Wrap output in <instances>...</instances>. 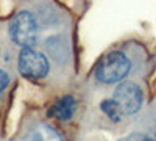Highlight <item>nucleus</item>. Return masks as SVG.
I'll return each instance as SVG.
<instances>
[{
    "label": "nucleus",
    "mask_w": 156,
    "mask_h": 141,
    "mask_svg": "<svg viewBox=\"0 0 156 141\" xmlns=\"http://www.w3.org/2000/svg\"><path fill=\"white\" fill-rule=\"evenodd\" d=\"M39 27L37 20L30 11H19L9 22V36L14 44L31 49V46L37 41Z\"/></svg>",
    "instance_id": "nucleus-1"
},
{
    "label": "nucleus",
    "mask_w": 156,
    "mask_h": 141,
    "mask_svg": "<svg viewBox=\"0 0 156 141\" xmlns=\"http://www.w3.org/2000/svg\"><path fill=\"white\" fill-rule=\"evenodd\" d=\"M17 69L27 79H44L48 74V61L34 49H22L17 58Z\"/></svg>",
    "instance_id": "nucleus-4"
},
{
    "label": "nucleus",
    "mask_w": 156,
    "mask_h": 141,
    "mask_svg": "<svg viewBox=\"0 0 156 141\" xmlns=\"http://www.w3.org/2000/svg\"><path fill=\"white\" fill-rule=\"evenodd\" d=\"M144 136H145V141H156V125L153 127L148 133H145Z\"/></svg>",
    "instance_id": "nucleus-10"
},
{
    "label": "nucleus",
    "mask_w": 156,
    "mask_h": 141,
    "mask_svg": "<svg viewBox=\"0 0 156 141\" xmlns=\"http://www.w3.org/2000/svg\"><path fill=\"white\" fill-rule=\"evenodd\" d=\"M112 100L117 104L122 114L131 116L140 110L144 96H142V89L139 88V85H136L134 82H122L115 88Z\"/></svg>",
    "instance_id": "nucleus-3"
},
{
    "label": "nucleus",
    "mask_w": 156,
    "mask_h": 141,
    "mask_svg": "<svg viewBox=\"0 0 156 141\" xmlns=\"http://www.w3.org/2000/svg\"><path fill=\"white\" fill-rule=\"evenodd\" d=\"M23 141H62L61 135L47 124H37L28 130Z\"/></svg>",
    "instance_id": "nucleus-6"
},
{
    "label": "nucleus",
    "mask_w": 156,
    "mask_h": 141,
    "mask_svg": "<svg viewBox=\"0 0 156 141\" xmlns=\"http://www.w3.org/2000/svg\"><path fill=\"white\" fill-rule=\"evenodd\" d=\"M100 108L103 110V113H106V114H108V118H109L111 121H114V122L120 121L122 113H120L119 107H117V104H115L112 99H111V100H103V102H101V105H100Z\"/></svg>",
    "instance_id": "nucleus-7"
},
{
    "label": "nucleus",
    "mask_w": 156,
    "mask_h": 141,
    "mask_svg": "<svg viewBox=\"0 0 156 141\" xmlns=\"http://www.w3.org/2000/svg\"><path fill=\"white\" fill-rule=\"evenodd\" d=\"M75 108H76V102L72 96H66L59 99L56 104L48 110V114L51 118H56L59 121H67L72 118V114L75 113Z\"/></svg>",
    "instance_id": "nucleus-5"
},
{
    "label": "nucleus",
    "mask_w": 156,
    "mask_h": 141,
    "mask_svg": "<svg viewBox=\"0 0 156 141\" xmlns=\"http://www.w3.org/2000/svg\"><path fill=\"white\" fill-rule=\"evenodd\" d=\"M131 63L122 52H109L103 57L95 68V79L100 83L120 82L129 72Z\"/></svg>",
    "instance_id": "nucleus-2"
},
{
    "label": "nucleus",
    "mask_w": 156,
    "mask_h": 141,
    "mask_svg": "<svg viewBox=\"0 0 156 141\" xmlns=\"http://www.w3.org/2000/svg\"><path fill=\"white\" fill-rule=\"evenodd\" d=\"M8 83H9V75L5 71L0 69V93H2L3 89L8 86Z\"/></svg>",
    "instance_id": "nucleus-8"
},
{
    "label": "nucleus",
    "mask_w": 156,
    "mask_h": 141,
    "mask_svg": "<svg viewBox=\"0 0 156 141\" xmlns=\"http://www.w3.org/2000/svg\"><path fill=\"white\" fill-rule=\"evenodd\" d=\"M119 141H145V136L142 135V133H131V135H128V136H123Z\"/></svg>",
    "instance_id": "nucleus-9"
}]
</instances>
